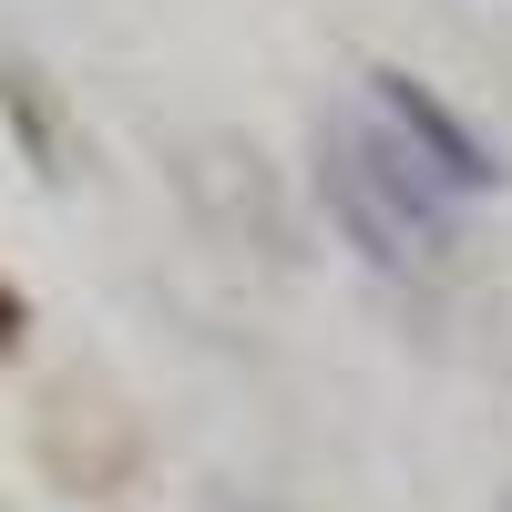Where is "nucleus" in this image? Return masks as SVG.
<instances>
[{
  "instance_id": "obj_3",
  "label": "nucleus",
  "mask_w": 512,
  "mask_h": 512,
  "mask_svg": "<svg viewBox=\"0 0 512 512\" xmlns=\"http://www.w3.org/2000/svg\"><path fill=\"white\" fill-rule=\"evenodd\" d=\"M11 338H21V297L0 287V349H11Z\"/></svg>"
},
{
  "instance_id": "obj_2",
  "label": "nucleus",
  "mask_w": 512,
  "mask_h": 512,
  "mask_svg": "<svg viewBox=\"0 0 512 512\" xmlns=\"http://www.w3.org/2000/svg\"><path fill=\"white\" fill-rule=\"evenodd\" d=\"M369 93H379V113H390V134H400L420 164H431L451 195H492V185H502L492 144H482V134H472V123H461L441 93H420L410 72H369Z\"/></svg>"
},
{
  "instance_id": "obj_1",
  "label": "nucleus",
  "mask_w": 512,
  "mask_h": 512,
  "mask_svg": "<svg viewBox=\"0 0 512 512\" xmlns=\"http://www.w3.org/2000/svg\"><path fill=\"white\" fill-rule=\"evenodd\" d=\"M318 185H328V216L349 226V246L379 256V267L451 256V185L390 134V113H338L318 134Z\"/></svg>"
}]
</instances>
